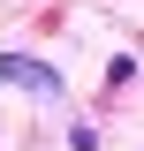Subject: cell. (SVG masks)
Masks as SVG:
<instances>
[{
	"mask_svg": "<svg viewBox=\"0 0 144 151\" xmlns=\"http://www.w3.org/2000/svg\"><path fill=\"white\" fill-rule=\"evenodd\" d=\"M0 83H8V91L46 98V106H61V98H68V76L46 68V60H31V53H0Z\"/></svg>",
	"mask_w": 144,
	"mask_h": 151,
	"instance_id": "6da1fadb",
	"label": "cell"
}]
</instances>
